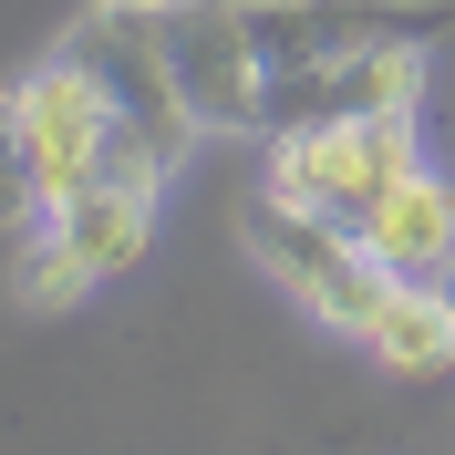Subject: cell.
<instances>
[{
    "instance_id": "6da1fadb",
    "label": "cell",
    "mask_w": 455,
    "mask_h": 455,
    "mask_svg": "<svg viewBox=\"0 0 455 455\" xmlns=\"http://www.w3.org/2000/svg\"><path fill=\"white\" fill-rule=\"evenodd\" d=\"M114 124L104 84H93L73 52H42L11 84V218H62L93 176H114Z\"/></svg>"
},
{
    "instance_id": "7a4b0ae2",
    "label": "cell",
    "mask_w": 455,
    "mask_h": 455,
    "mask_svg": "<svg viewBox=\"0 0 455 455\" xmlns=\"http://www.w3.org/2000/svg\"><path fill=\"white\" fill-rule=\"evenodd\" d=\"M52 52H73L104 84V104H114V124H124V145L114 156H135V166H156V176H176L187 156L207 145V124H197V104L176 93V62H166V21H145V11H114V0H93L84 21L62 31Z\"/></svg>"
},
{
    "instance_id": "3957f363",
    "label": "cell",
    "mask_w": 455,
    "mask_h": 455,
    "mask_svg": "<svg viewBox=\"0 0 455 455\" xmlns=\"http://www.w3.org/2000/svg\"><path fill=\"white\" fill-rule=\"evenodd\" d=\"M238 238H249V259H259V269H269V280H280L290 300L321 321V331H341V341H363L372 311L394 300V269L363 249V228L321 218V207L280 197V187H259V197L238 207Z\"/></svg>"
},
{
    "instance_id": "277c9868",
    "label": "cell",
    "mask_w": 455,
    "mask_h": 455,
    "mask_svg": "<svg viewBox=\"0 0 455 455\" xmlns=\"http://www.w3.org/2000/svg\"><path fill=\"white\" fill-rule=\"evenodd\" d=\"M414 166H425L414 114H341V124L269 135V187L300 197V207H321V218H341V228H363Z\"/></svg>"
},
{
    "instance_id": "5b68a950",
    "label": "cell",
    "mask_w": 455,
    "mask_h": 455,
    "mask_svg": "<svg viewBox=\"0 0 455 455\" xmlns=\"http://www.w3.org/2000/svg\"><path fill=\"white\" fill-rule=\"evenodd\" d=\"M166 62H176V93L197 104L207 135H259L269 124V62L249 42V0H176Z\"/></svg>"
},
{
    "instance_id": "8992f818",
    "label": "cell",
    "mask_w": 455,
    "mask_h": 455,
    "mask_svg": "<svg viewBox=\"0 0 455 455\" xmlns=\"http://www.w3.org/2000/svg\"><path fill=\"white\" fill-rule=\"evenodd\" d=\"M445 11L435 0H249V42L280 73H321V62H352V52H383V42H435Z\"/></svg>"
},
{
    "instance_id": "52a82bcc",
    "label": "cell",
    "mask_w": 455,
    "mask_h": 455,
    "mask_svg": "<svg viewBox=\"0 0 455 455\" xmlns=\"http://www.w3.org/2000/svg\"><path fill=\"white\" fill-rule=\"evenodd\" d=\"M425 62L435 42H383V52H352V62H321V73H280L269 84V135H300V124H341V114H414L425 104Z\"/></svg>"
},
{
    "instance_id": "ba28073f",
    "label": "cell",
    "mask_w": 455,
    "mask_h": 455,
    "mask_svg": "<svg viewBox=\"0 0 455 455\" xmlns=\"http://www.w3.org/2000/svg\"><path fill=\"white\" fill-rule=\"evenodd\" d=\"M156 207H166V176L135 166V156H114V176H93L84 197L62 207V238L84 249L93 280H114V269H135L145 238H156Z\"/></svg>"
},
{
    "instance_id": "9c48e42d",
    "label": "cell",
    "mask_w": 455,
    "mask_h": 455,
    "mask_svg": "<svg viewBox=\"0 0 455 455\" xmlns=\"http://www.w3.org/2000/svg\"><path fill=\"white\" fill-rule=\"evenodd\" d=\"M363 249L394 269V280H445L455 269V176L445 166H414L394 197L363 218Z\"/></svg>"
},
{
    "instance_id": "30bf717a",
    "label": "cell",
    "mask_w": 455,
    "mask_h": 455,
    "mask_svg": "<svg viewBox=\"0 0 455 455\" xmlns=\"http://www.w3.org/2000/svg\"><path fill=\"white\" fill-rule=\"evenodd\" d=\"M363 352L383 372H445L455 363V300H445V280H394V300L372 311Z\"/></svg>"
},
{
    "instance_id": "8fae6325",
    "label": "cell",
    "mask_w": 455,
    "mask_h": 455,
    "mask_svg": "<svg viewBox=\"0 0 455 455\" xmlns=\"http://www.w3.org/2000/svg\"><path fill=\"white\" fill-rule=\"evenodd\" d=\"M114 11H145V21H166V11H176V0H114Z\"/></svg>"
},
{
    "instance_id": "7c38bea8",
    "label": "cell",
    "mask_w": 455,
    "mask_h": 455,
    "mask_svg": "<svg viewBox=\"0 0 455 455\" xmlns=\"http://www.w3.org/2000/svg\"><path fill=\"white\" fill-rule=\"evenodd\" d=\"M445 300H455V269H445Z\"/></svg>"
}]
</instances>
